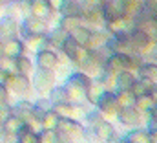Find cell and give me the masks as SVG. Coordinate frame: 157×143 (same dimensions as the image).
Returning <instances> with one entry per match:
<instances>
[{
    "instance_id": "cell-8",
    "label": "cell",
    "mask_w": 157,
    "mask_h": 143,
    "mask_svg": "<svg viewBox=\"0 0 157 143\" xmlns=\"http://www.w3.org/2000/svg\"><path fill=\"white\" fill-rule=\"evenodd\" d=\"M35 64L40 66V68L55 70L60 64V59H59V55H57V51L53 48H40L35 53Z\"/></svg>"
},
{
    "instance_id": "cell-39",
    "label": "cell",
    "mask_w": 157,
    "mask_h": 143,
    "mask_svg": "<svg viewBox=\"0 0 157 143\" xmlns=\"http://www.w3.org/2000/svg\"><path fill=\"white\" fill-rule=\"evenodd\" d=\"M7 97H9V88L0 81V105L2 103H7Z\"/></svg>"
},
{
    "instance_id": "cell-6",
    "label": "cell",
    "mask_w": 157,
    "mask_h": 143,
    "mask_svg": "<svg viewBox=\"0 0 157 143\" xmlns=\"http://www.w3.org/2000/svg\"><path fill=\"white\" fill-rule=\"evenodd\" d=\"M28 35H48V20H42L33 15H26L20 20V37Z\"/></svg>"
},
{
    "instance_id": "cell-46",
    "label": "cell",
    "mask_w": 157,
    "mask_h": 143,
    "mask_svg": "<svg viewBox=\"0 0 157 143\" xmlns=\"http://www.w3.org/2000/svg\"><path fill=\"white\" fill-rule=\"evenodd\" d=\"M7 2H9V0H0V6H6Z\"/></svg>"
},
{
    "instance_id": "cell-48",
    "label": "cell",
    "mask_w": 157,
    "mask_h": 143,
    "mask_svg": "<svg viewBox=\"0 0 157 143\" xmlns=\"http://www.w3.org/2000/svg\"><path fill=\"white\" fill-rule=\"evenodd\" d=\"M0 44H2V39H0Z\"/></svg>"
},
{
    "instance_id": "cell-27",
    "label": "cell",
    "mask_w": 157,
    "mask_h": 143,
    "mask_svg": "<svg viewBox=\"0 0 157 143\" xmlns=\"http://www.w3.org/2000/svg\"><path fill=\"white\" fill-rule=\"evenodd\" d=\"M60 15H75V17H82V4H77L73 0H64L62 6L59 7Z\"/></svg>"
},
{
    "instance_id": "cell-30",
    "label": "cell",
    "mask_w": 157,
    "mask_h": 143,
    "mask_svg": "<svg viewBox=\"0 0 157 143\" xmlns=\"http://www.w3.org/2000/svg\"><path fill=\"white\" fill-rule=\"evenodd\" d=\"M135 99H137V96L132 90H119L117 92L119 107H135Z\"/></svg>"
},
{
    "instance_id": "cell-24",
    "label": "cell",
    "mask_w": 157,
    "mask_h": 143,
    "mask_svg": "<svg viewBox=\"0 0 157 143\" xmlns=\"http://www.w3.org/2000/svg\"><path fill=\"white\" fill-rule=\"evenodd\" d=\"M152 86H154V81H152V79H146V77H141V75H139V77L135 79L133 86H132V92H133L135 96H144V94H150Z\"/></svg>"
},
{
    "instance_id": "cell-10",
    "label": "cell",
    "mask_w": 157,
    "mask_h": 143,
    "mask_svg": "<svg viewBox=\"0 0 157 143\" xmlns=\"http://www.w3.org/2000/svg\"><path fill=\"white\" fill-rule=\"evenodd\" d=\"M18 33H20V22L17 18H13L11 15H6L0 18V39H2V42L18 37Z\"/></svg>"
},
{
    "instance_id": "cell-41",
    "label": "cell",
    "mask_w": 157,
    "mask_h": 143,
    "mask_svg": "<svg viewBox=\"0 0 157 143\" xmlns=\"http://www.w3.org/2000/svg\"><path fill=\"white\" fill-rule=\"evenodd\" d=\"M150 96H152L154 103H157V83H154V86H152V90H150Z\"/></svg>"
},
{
    "instance_id": "cell-50",
    "label": "cell",
    "mask_w": 157,
    "mask_h": 143,
    "mask_svg": "<svg viewBox=\"0 0 157 143\" xmlns=\"http://www.w3.org/2000/svg\"><path fill=\"white\" fill-rule=\"evenodd\" d=\"M0 75H2V72H0Z\"/></svg>"
},
{
    "instance_id": "cell-12",
    "label": "cell",
    "mask_w": 157,
    "mask_h": 143,
    "mask_svg": "<svg viewBox=\"0 0 157 143\" xmlns=\"http://www.w3.org/2000/svg\"><path fill=\"white\" fill-rule=\"evenodd\" d=\"M115 117L119 119L121 125L132 127V129H133V127H137L139 121H141V112H139L135 107H121Z\"/></svg>"
},
{
    "instance_id": "cell-49",
    "label": "cell",
    "mask_w": 157,
    "mask_h": 143,
    "mask_svg": "<svg viewBox=\"0 0 157 143\" xmlns=\"http://www.w3.org/2000/svg\"><path fill=\"white\" fill-rule=\"evenodd\" d=\"M59 143H64V141H59Z\"/></svg>"
},
{
    "instance_id": "cell-19",
    "label": "cell",
    "mask_w": 157,
    "mask_h": 143,
    "mask_svg": "<svg viewBox=\"0 0 157 143\" xmlns=\"http://www.w3.org/2000/svg\"><path fill=\"white\" fill-rule=\"evenodd\" d=\"M70 35L66 30H62L60 26H57V28H53L51 31H48V44H49V48H59L60 50V46H62V42L66 40V37Z\"/></svg>"
},
{
    "instance_id": "cell-7",
    "label": "cell",
    "mask_w": 157,
    "mask_h": 143,
    "mask_svg": "<svg viewBox=\"0 0 157 143\" xmlns=\"http://www.w3.org/2000/svg\"><path fill=\"white\" fill-rule=\"evenodd\" d=\"M28 11H29V15L39 17L42 20L49 22L53 18V15H55L57 9L51 6L49 0H28Z\"/></svg>"
},
{
    "instance_id": "cell-44",
    "label": "cell",
    "mask_w": 157,
    "mask_h": 143,
    "mask_svg": "<svg viewBox=\"0 0 157 143\" xmlns=\"http://www.w3.org/2000/svg\"><path fill=\"white\" fill-rule=\"evenodd\" d=\"M49 2H51V6H53L57 11H59V7L62 6V2H64V0H49Z\"/></svg>"
},
{
    "instance_id": "cell-23",
    "label": "cell",
    "mask_w": 157,
    "mask_h": 143,
    "mask_svg": "<svg viewBox=\"0 0 157 143\" xmlns=\"http://www.w3.org/2000/svg\"><path fill=\"white\" fill-rule=\"evenodd\" d=\"M15 70H17V73H22V75H29L31 77V73L35 70V64H33V61L29 57L20 55V57L15 59Z\"/></svg>"
},
{
    "instance_id": "cell-42",
    "label": "cell",
    "mask_w": 157,
    "mask_h": 143,
    "mask_svg": "<svg viewBox=\"0 0 157 143\" xmlns=\"http://www.w3.org/2000/svg\"><path fill=\"white\" fill-rule=\"evenodd\" d=\"M150 130V129H148ZM150 143H157V129H152L150 130Z\"/></svg>"
},
{
    "instance_id": "cell-47",
    "label": "cell",
    "mask_w": 157,
    "mask_h": 143,
    "mask_svg": "<svg viewBox=\"0 0 157 143\" xmlns=\"http://www.w3.org/2000/svg\"><path fill=\"white\" fill-rule=\"evenodd\" d=\"M73 2H77V4H84L86 0H73Z\"/></svg>"
},
{
    "instance_id": "cell-3",
    "label": "cell",
    "mask_w": 157,
    "mask_h": 143,
    "mask_svg": "<svg viewBox=\"0 0 157 143\" xmlns=\"http://www.w3.org/2000/svg\"><path fill=\"white\" fill-rule=\"evenodd\" d=\"M31 84L39 94H49V90L55 86V70L37 66L31 73Z\"/></svg>"
},
{
    "instance_id": "cell-17",
    "label": "cell",
    "mask_w": 157,
    "mask_h": 143,
    "mask_svg": "<svg viewBox=\"0 0 157 143\" xmlns=\"http://www.w3.org/2000/svg\"><path fill=\"white\" fill-rule=\"evenodd\" d=\"M60 114L55 110V107L51 108V110H48L42 117L39 119L40 127L42 129H48V130H57V127H59V121H60Z\"/></svg>"
},
{
    "instance_id": "cell-15",
    "label": "cell",
    "mask_w": 157,
    "mask_h": 143,
    "mask_svg": "<svg viewBox=\"0 0 157 143\" xmlns=\"http://www.w3.org/2000/svg\"><path fill=\"white\" fill-rule=\"evenodd\" d=\"M135 72L133 70H122L115 73V90H132L133 83H135Z\"/></svg>"
},
{
    "instance_id": "cell-21",
    "label": "cell",
    "mask_w": 157,
    "mask_h": 143,
    "mask_svg": "<svg viewBox=\"0 0 157 143\" xmlns=\"http://www.w3.org/2000/svg\"><path fill=\"white\" fill-rule=\"evenodd\" d=\"M126 140L130 143H150V130L141 129V127H133L126 134Z\"/></svg>"
},
{
    "instance_id": "cell-9",
    "label": "cell",
    "mask_w": 157,
    "mask_h": 143,
    "mask_svg": "<svg viewBox=\"0 0 157 143\" xmlns=\"http://www.w3.org/2000/svg\"><path fill=\"white\" fill-rule=\"evenodd\" d=\"M13 114L17 117H20L24 123H29L31 127H33V121H39L35 117V105L28 99H20L18 103H15L13 105Z\"/></svg>"
},
{
    "instance_id": "cell-13",
    "label": "cell",
    "mask_w": 157,
    "mask_h": 143,
    "mask_svg": "<svg viewBox=\"0 0 157 143\" xmlns=\"http://www.w3.org/2000/svg\"><path fill=\"white\" fill-rule=\"evenodd\" d=\"M31 88H33V84H31V77L29 75H22V73H15L13 75L9 90H13L18 96H26V94H29Z\"/></svg>"
},
{
    "instance_id": "cell-5",
    "label": "cell",
    "mask_w": 157,
    "mask_h": 143,
    "mask_svg": "<svg viewBox=\"0 0 157 143\" xmlns=\"http://www.w3.org/2000/svg\"><path fill=\"white\" fill-rule=\"evenodd\" d=\"M95 107L104 114V117H115L119 108H121L119 107V101H117V92H113V90H102V94L95 101Z\"/></svg>"
},
{
    "instance_id": "cell-20",
    "label": "cell",
    "mask_w": 157,
    "mask_h": 143,
    "mask_svg": "<svg viewBox=\"0 0 157 143\" xmlns=\"http://www.w3.org/2000/svg\"><path fill=\"white\" fill-rule=\"evenodd\" d=\"M110 31L104 28V30H97V31H91V39H90V44L88 48L90 50H97V48H104L108 39H110Z\"/></svg>"
},
{
    "instance_id": "cell-35",
    "label": "cell",
    "mask_w": 157,
    "mask_h": 143,
    "mask_svg": "<svg viewBox=\"0 0 157 143\" xmlns=\"http://www.w3.org/2000/svg\"><path fill=\"white\" fill-rule=\"evenodd\" d=\"M39 143H59V134H57V130L42 129L39 132Z\"/></svg>"
},
{
    "instance_id": "cell-22",
    "label": "cell",
    "mask_w": 157,
    "mask_h": 143,
    "mask_svg": "<svg viewBox=\"0 0 157 143\" xmlns=\"http://www.w3.org/2000/svg\"><path fill=\"white\" fill-rule=\"evenodd\" d=\"M78 48H80V46H78L77 40H75L71 35H68V37H66V40L62 42V46H60V51H62V53H64V55L73 63V61H75V57H77Z\"/></svg>"
},
{
    "instance_id": "cell-33",
    "label": "cell",
    "mask_w": 157,
    "mask_h": 143,
    "mask_svg": "<svg viewBox=\"0 0 157 143\" xmlns=\"http://www.w3.org/2000/svg\"><path fill=\"white\" fill-rule=\"evenodd\" d=\"M152 107H154V99H152L150 94L137 96V99H135V108H137L139 112H148Z\"/></svg>"
},
{
    "instance_id": "cell-45",
    "label": "cell",
    "mask_w": 157,
    "mask_h": 143,
    "mask_svg": "<svg viewBox=\"0 0 157 143\" xmlns=\"http://www.w3.org/2000/svg\"><path fill=\"white\" fill-rule=\"evenodd\" d=\"M117 143H130V141H128V140L124 138V140H117Z\"/></svg>"
},
{
    "instance_id": "cell-1",
    "label": "cell",
    "mask_w": 157,
    "mask_h": 143,
    "mask_svg": "<svg viewBox=\"0 0 157 143\" xmlns=\"http://www.w3.org/2000/svg\"><path fill=\"white\" fill-rule=\"evenodd\" d=\"M91 83H93L91 75H88L86 72H82V70H77V72H73V73H70V77L66 79L64 86L68 88L71 101H80L82 97L86 99V92L91 86Z\"/></svg>"
},
{
    "instance_id": "cell-16",
    "label": "cell",
    "mask_w": 157,
    "mask_h": 143,
    "mask_svg": "<svg viewBox=\"0 0 157 143\" xmlns=\"http://www.w3.org/2000/svg\"><path fill=\"white\" fill-rule=\"evenodd\" d=\"M15 138L18 143H39V132H35V129L29 123H24Z\"/></svg>"
},
{
    "instance_id": "cell-25",
    "label": "cell",
    "mask_w": 157,
    "mask_h": 143,
    "mask_svg": "<svg viewBox=\"0 0 157 143\" xmlns=\"http://www.w3.org/2000/svg\"><path fill=\"white\" fill-rule=\"evenodd\" d=\"M91 31H93L91 28H88V26L80 24L77 30H73L70 35L78 42V46H88V44H90V39H91Z\"/></svg>"
},
{
    "instance_id": "cell-26",
    "label": "cell",
    "mask_w": 157,
    "mask_h": 143,
    "mask_svg": "<svg viewBox=\"0 0 157 143\" xmlns=\"http://www.w3.org/2000/svg\"><path fill=\"white\" fill-rule=\"evenodd\" d=\"M80 24H82V17H75V15H62L60 20H59V26L62 30H66L68 33H71L73 30H77Z\"/></svg>"
},
{
    "instance_id": "cell-43",
    "label": "cell",
    "mask_w": 157,
    "mask_h": 143,
    "mask_svg": "<svg viewBox=\"0 0 157 143\" xmlns=\"http://www.w3.org/2000/svg\"><path fill=\"white\" fill-rule=\"evenodd\" d=\"M7 140V136H6V130H4V127L0 125V143H6Z\"/></svg>"
},
{
    "instance_id": "cell-4",
    "label": "cell",
    "mask_w": 157,
    "mask_h": 143,
    "mask_svg": "<svg viewBox=\"0 0 157 143\" xmlns=\"http://www.w3.org/2000/svg\"><path fill=\"white\" fill-rule=\"evenodd\" d=\"M130 42H132V51L137 53V55H141V57L150 55L152 50H154V46H155V42L146 35L141 28H137V26L130 31Z\"/></svg>"
},
{
    "instance_id": "cell-18",
    "label": "cell",
    "mask_w": 157,
    "mask_h": 143,
    "mask_svg": "<svg viewBox=\"0 0 157 143\" xmlns=\"http://www.w3.org/2000/svg\"><path fill=\"white\" fill-rule=\"evenodd\" d=\"M49 99L53 103V107H59V105H64V103H70V92L68 88L62 84V86H53L49 90Z\"/></svg>"
},
{
    "instance_id": "cell-34",
    "label": "cell",
    "mask_w": 157,
    "mask_h": 143,
    "mask_svg": "<svg viewBox=\"0 0 157 143\" xmlns=\"http://www.w3.org/2000/svg\"><path fill=\"white\" fill-rule=\"evenodd\" d=\"M106 117H104V114L99 110V108H95V110H90L88 114H86V125L88 127H97L101 121H104Z\"/></svg>"
},
{
    "instance_id": "cell-51",
    "label": "cell",
    "mask_w": 157,
    "mask_h": 143,
    "mask_svg": "<svg viewBox=\"0 0 157 143\" xmlns=\"http://www.w3.org/2000/svg\"><path fill=\"white\" fill-rule=\"evenodd\" d=\"M17 143H18V141H17Z\"/></svg>"
},
{
    "instance_id": "cell-11",
    "label": "cell",
    "mask_w": 157,
    "mask_h": 143,
    "mask_svg": "<svg viewBox=\"0 0 157 143\" xmlns=\"http://www.w3.org/2000/svg\"><path fill=\"white\" fill-rule=\"evenodd\" d=\"M26 42H24V39L22 37H15V39H9V40H4L2 42V51H4V55H7V57H11V59H17V57H20V55H24V51H26Z\"/></svg>"
},
{
    "instance_id": "cell-32",
    "label": "cell",
    "mask_w": 157,
    "mask_h": 143,
    "mask_svg": "<svg viewBox=\"0 0 157 143\" xmlns=\"http://www.w3.org/2000/svg\"><path fill=\"white\" fill-rule=\"evenodd\" d=\"M33 105H35V117H37V119H40L48 110H51V108H53V103H51V99H49V97H39Z\"/></svg>"
},
{
    "instance_id": "cell-36",
    "label": "cell",
    "mask_w": 157,
    "mask_h": 143,
    "mask_svg": "<svg viewBox=\"0 0 157 143\" xmlns=\"http://www.w3.org/2000/svg\"><path fill=\"white\" fill-rule=\"evenodd\" d=\"M0 72H17L15 70V59L7 57V55H2L0 57Z\"/></svg>"
},
{
    "instance_id": "cell-38",
    "label": "cell",
    "mask_w": 157,
    "mask_h": 143,
    "mask_svg": "<svg viewBox=\"0 0 157 143\" xmlns=\"http://www.w3.org/2000/svg\"><path fill=\"white\" fill-rule=\"evenodd\" d=\"M82 138H86L90 143H93V141H101L99 140V136H97V130H95V127H84V134H82Z\"/></svg>"
},
{
    "instance_id": "cell-31",
    "label": "cell",
    "mask_w": 157,
    "mask_h": 143,
    "mask_svg": "<svg viewBox=\"0 0 157 143\" xmlns=\"http://www.w3.org/2000/svg\"><path fill=\"white\" fill-rule=\"evenodd\" d=\"M102 90H106L104 86H102V83L97 79V81H93L91 83V86L88 88V92H86V99L91 103V105H95V101L99 99V96L102 94Z\"/></svg>"
},
{
    "instance_id": "cell-28",
    "label": "cell",
    "mask_w": 157,
    "mask_h": 143,
    "mask_svg": "<svg viewBox=\"0 0 157 143\" xmlns=\"http://www.w3.org/2000/svg\"><path fill=\"white\" fill-rule=\"evenodd\" d=\"M22 125H24V121L13 114V116H11V117L2 125V127H4V130H6V136H7V138H11V136H17V132H18V129H20Z\"/></svg>"
},
{
    "instance_id": "cell-29",
    "label": "cell",
    "mask_w": 157,
    "mask_h": 143,
    "mask_svg": "<svg viewBox=\"0 0 157 143\" xmlns=\"http://www.w3.org/2000/svg\"><path fill=\"white\" fill-rule=\"evenodd\" d=\"M137 75L152 79L154 83H157V63H143L137 70Z\"/></svg>"
},
{
    "instance_id": "cell-2",
    "label": "cell",
    "mask_w": 157,
    "mask_h": 143,
    "mask_svg": "<svg viewBox=\"0 0 157 143\" xmlns=\"http://www.w3.org/2000/svg\"><path fill=\"white\" fill-rule=\"evenodd\" d=\"M57 134H59V141L64 143H73L82 138L84 134V125L78 121L77 117H68L62 116L57 127Z\"/></svg>"
},
{
    "instance_id": "cell-40",
    "label": "cell",
    "mask_w": 157,
    "mask_h": 143,
    "mask_svg": "<svg viewBox=\"0 0 157 143\" xmlns=\"http://www.w3.org/2000/svg\"><path fill=\"white\" fill-rule=\"evenodd\" d=\"M148 116H150V119L157 121V103H154V107L148 110Z\"/></svg>"
},
{
    "instance_id": "cell-37",
    "label": "cell",
    "mask_w": 157,
    "mask_h": 143,
    "mask_svg": "<svg viewBox=\"0 0 157 143\" xmlns=\"http://www.w3.org/2000/svg\"><path fill=\"white\" fill-rule=\"evenodd\" d=\"M11 116H13V107L7 103H2L0 105V125H4Z\"/></svg>"
},
{
    "instance_id": "cell-14",
    "label": "cell",
    "mask_w": 157,
    "mask_h": 143,
    "mask_svg": "<svg viewBox=\"0 0 157 143\" xmlns=\"http://www.w3.org/2000/svg\"><path fill=\"white\" fill-rule=\"evenodd\" d=\"M95 130H97V136H99V140L101 141H106V143H112L115 141L117 143V132H115V127L108 121V119H104V121H101L97 127H95Z\"/></svg>"
}]
</instances>
